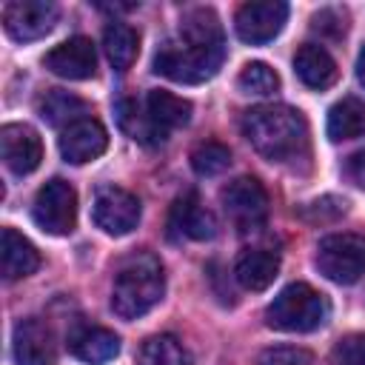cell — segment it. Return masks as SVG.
<instances>
[{
	"mask_svg": "<svg viewBox=\"0 0 365 365\" xmlns=\"http://www.w3.org/2000/svg\"><path fill=\"white\" fill-rule=\"evenodd\" d=\"M225 60V34L208 6L188 9L180 20V40H165L154 51V71L185 86L211 80Z\"/></svg>",
	"mask_w": 365,
	"mask_h": 365,
	"instance_id": "6da1fadb",
	"label": "cell"
},
{
	"mask_svg": "<svg viewBox=\"0 0 365 365\" xmlns=\"http://www.w3.org/2000/svg\"><path fill=\"white\" fill-rule=\"evenodd\" d=\"M242 134L268 163H297L308 157V123L302 111L291 106L268 103L245 111Z\"/></svg>",
	"mask_w": 365,
	"mask_h": 365,
	"instance_id": "7a4b0ae2",
	"label": "cell"
},
{
	"mask_svg": "<svg viewBox=\"0 0 365 365\" xmlns=\"http://www.w3.org/2000/svg\"><path fill=\"white\" fill-rule=\"evenodd\" d=\"M165 294V274L163 262L151 251L128 254L117 271L111 285V308L123 319H137L148 314Z\"/></svg>",
	"mask_w": 365,
	"mask_h": 365,
	"instance_id": "3957f363",
	"label": "cell"
},
{
	"mask_svg": "<svg viewBox=\"0 0 365 365\" xmlns=\"http://www.w3.org/2000/svg\"><path fill=\"white\" fill-rule=\"evenodd\" d=\"M328 314H331V305H328L325 294H319L308 282H291L265 308V322L274 331L308 334V331H317L319 325H325Z\"/></svg>",
	"mask_w": 365,
	"mask_h": 365,
	"instance_id": "277c9868",
	"label": "cell"
},
{
	"mask_svg": "<svg viewBox=\"0 0 365 365\" xmlns=\"http://www.w3.org/2000/svg\"><path fill=\"white\" fill-rule=\"evenodd\" d=\"M314 262L325 279L336 285H351L365 274V237L362 234H331L319 240Z\"/></svg>",
	"mask_w": 365,
	"mask_h": 365,
	"instance_id": "5b68a950",
	"label": "cell"
},
{
	"mask_svg": "<svg viewBox=\"0 0 365 365\" xmlns=\"http://www.w3.org/2000/svg\"><path fill=\"white\" fill-rule=\"evenodd\" d=\"M225 217L240 234L259 231L268 220V191L257 177H237L220 191Z\"/></svg>",
	"mask_w": 365,
	"mask_h": 365,
	"instance_id": "8992f818",
	"label": "cell"
},
{
	"mask_svg": "<svg viewBox=\"0 0 365 365\" xmlns=\"http://www.w3.org/2000/svg\"><path fill=\"white\" fill-rule=\"evenodd\" d=\"M31 217L34 222L51 234V237H66L74 231L77 225V191L54 177L46 185H40V191L34 194V205H31Z\"/></svg>",
	"mask_w": 365,
	"mask_h": 365,
	"instance_id": "52a82bcc",
	"label": "cell"
},
{
	"mask_svg": "<svg viewBox=\"0 0 365 365\" xmlns=\"http://www.w3.org/2000/svg\"><path fill=\"white\" fill-rule=\"evenodd\" d=\"M91 217L100 231L111 237H125L140 222V200L120 185H103L94 194Z\"/></svg>",
	"mask_w": 365,
	"mask_h": 365,
	"instance_id": "ba28073f",
	"label": "cell"
},
{
	"mask_svg": "<svg viewBox=\"0 0 365 365\" xmlns=\"http://www.w3.org/2000/svg\"><path fill=\"white\" fill-rule=\"evenodd\" d=\"M60 17V9L51 0H11L3 9V29L11 40L29 43L46 37Z\"/></svg>",
	"mask_w": 365,
	"mask_h": 365,
	"instance_id": "9c48e42d",
	"label": "cell"
},
{
	"mask_svg": "<svg viewBox=\"0 0 365 365\" xmlns=\"http://www.w3.org/2000/svg\"><path fill=\"white\" fill-rule=\"evenodd\" d=\"M285 20H288V6L282 0H257L240 6L234 17V29L242 43L262 46L282 31Z\"/></svg>",
	"mask_w": 365,
	"mask_h": 365,
	"instance_id": "30bf717a",
	"label": "cell"
},
{
	"mask_svg": "<svg viewBox=\"0 0 365 365\" xmlns=\"http://www.w3.org/2000/svg\"><path fill=\"white\" fill-rule=\"evenodd\" d=\"M11 354L17 365H54L57 342L51 328L37 317L20 319L11 334Z\"/></svg>",
	"mask_w": 365,
	"mask_h": 365,
	"instance_id": "8fae6325",
	"label": "cell"
},
{
	"mask_svg": "<svg viewBox=\"0 0 365 365\" xmlns=\"http://www.w3.org/2000/svg\"><path fill=\"white\" fill-rule=\"evenodd\" d=\"M0 151H3L6 168L17 177L31 174L43 160L40 134L26 123H9L0 128Z\"/></svg>",
	"mask_w": 365,
	"mask_h": 365,
	"instance_id": "7c38bea8",
	"label": "cell"
},
{
	"mask_svg": "<svg viewBox=\"0 0 365 365\" xmlns=\"http://www.w3.org/2000/svg\"><path fill=\"white\" fill-rule=\"evenodd\" d=\"M43 66L57 74V77H66V80H88L94 77L97 71V51H94V43L83 34L77 37H68L63 40L60 46H54L46 57H43Z\"/></svg>",
	"mask_w": 365,
	"mask_h": 365,
	"instance_id": "4fadbf2b",
	"label": "cell"
},
{
	"mask_svg": "<svg viewBox=\"0 0 365 365\" xmlns=\"http://www.w3.org/2000/svg\"><path fill=\"white\" fill-rule=\"evenodd\" d=\"M57 148H60L66 163L83 165V163L97 160L108 148V134H106L100 120L86 117V120H77V123H71L68 128L60 131Z\"/></svg>",
	"mask_w": 365,
	"mask_h": 365,
	"instance_id": "5bb4252c",
	"label": "cell"
},
{
	"mask_svg": "<svg viewBox=\"0 0 365 365\" xmlns=\"http://www.w3.org/2000/svg\"><path fill=\"white\" fill-rule=\"evenodd\" d=\"M168 228L174 237H188V240H211L217 234V220L214 214L200 202L194 191L182 194L174 200L171 214H168Z\"/></svg>",
	"mask_w": 365,
	"mask_h": 365,
	"instance_id": "9a60e30c",
	"label": "cell"
},
{
	"mask_svg": "<svg viewBox=\"0 0 365 365\" xmlns=\"http://www.w3.org/2000/svg\"><path fill=\"white\" fill-rule=\"evenodd\" d=\"M68 351L88 362V365H106L120 354V336L103 325H77L68 331Z\"/></svg>",
	"mask_w": 365,
	"mask_h": 365,
	"instance_id": "2e32d148",
	"label": "cell"
},
{
	"mask_svg": "<svg viewBox=\"0 0 365 365\" xmlns=\"http://www.w3.org/2000/svg\"><path fill=\"white\" fill-rule=\"evenodd\" d=\"M279 274V254L268 248H245L234 262V279L245 291H265Z\"/></svg>",
	"mask_w": 365,
	"mask_h": 365,
	"instance_id": "e0dca14e",
	"label": "cell"
},
{
	"mask_svg": "<svg viewBox=\"0 0 365 365\" xmlns=\"http://www.w3.org/2000/svg\"><path fill=\"white\" fill-rule=\"evenodd\" d=\"M294 71H297V77L308 88H317V91L331 88L336 83V74H339L334 57L322 46H317V43H305V46L297 48V54H294Z\"/></svg>",
	"mask_w": 365,
	"mask_h": 365,
	"instance_id": "ac0fdd59",
	"label": "cell"
},
{
	"mask_svg": "<svg viewBox=\"0 0 365 365\" xmlns=\"http://www.w3.org/2000/svg\"><path fill=\"white\" fill-rule=\"evenodd\" d=\"M0 262H3V277L23 279L40 268V254L37 248L14 228H3V248H0Z\"/></svg>",
	"mask_w": 365,
	"mask_h": 365,
	"instance_id": "d6986e66",
	"label": "cell"
},
{
	"mask_svg": "<svg viewBox=\"0 0 365 365\" xmlns=\"http://www.w3.org/2000/svg\"><path fill=\"white\" fill-rule=\"evenodd\" d=\"M143 108L151 117V123L157 128H163L165 134L191 120V103L177 97V94H171V91H165V88H151L145 94V100H143Z\"/></svg>",
	"mask_w": 365,
	"mask_h": 365,
	"instance_id": "ffe728a7",
	"label": "cell"
},
{
	"mask_svg": "<svg viewBox=\"0 0 365 365\" xmlns=\"http://www.w3.org/2000/svg\"><path fill=\"white\" fill-rule=\"evenodd\" d=\"M37 108H40V117L54 128H68L71 123L88 117V103L71 91H63V88H48L40 97Z\"/></svg>",
	"mask_w": 365,
	"mask_h": 365,
	"instance_id": "44dd1931",
	"label": "cell"
},
{
	"mask_svg": "<svg viewBox=\"0 0 365 365\" xmlns=\"http://www.w3.org/2000/svg\"><path fill=\"white\" fill-rule=\"evenodd\" d=\"M103 51H106V57H108V63H111L114 71H128L131 63L137 60L140 37H137V31L128 23L111 20L103 29Z\"/></svg>",
	"mask_w": 365,
	"mask_h": 365,
	"instance_id": "7402d4cb",
	"label": "cell"
},
{
	"mask_svg": "<svg viewBox=\"0 0 365 365\" xmlns=\"http://www.w3.org/2000/svg\"><path fill=\"white\" fill-rule=\"evenodd\" d=\"M365 134V103L356 97H342L328 111V137L334 143L354 140Z\"/></svg>",
	"mask_w": 365,
	"mask_h": 365,
	"instance_id": "603a6c76",
	"label": "cell"
},
{
	"mask_svg": "<svg viewBox=\"0 0 365 365\" xmlns=\"http://www.w3.org/2000/svg\"><path fill=\"white\" fill-rule=\"evenodd\" d=\"M137 365H191V354L185 351V345L177 336L157 334L140 345Z\"/></svg>",
	"mask_w": 365,
	"mask_h": 365,
	"instance_id": "cb8c5ba5",
	"label": "cell"
},
{
	"mask_svg": "<svg viewBox=\"0 0 365 365\" xmlns=\"http://www.w3.org/2000/svg\"><path fill=\"white\" fill-rule=\"evenodd\" d=\"M117 114H120V125H123V131H125L131 140L143 143V145H160V143L168 137L163 128H157V125L151 123V117L145 114V108H140V106L131 103V100L120 103Z\"/></svg>",
	"mask_w": 365,
	"mask_h": 365,
	"instance_id": "d4e9b609",
	"label": "cell"
},
{
	"mask_svg": "<svg viewBox=\"0 0 365 365\" xmlns=\"http://www.w3.org/2000/svg\"><path fill=\"white\" fill-rule=\"evenodd\" d=\"M237 86H240V91H245V94L268 97V94H274V91L279 88V74H277L268 63L254 60V63H245V66H242V71H240V77H237Z\"/></svg>",
	"mask_w": 365,
	"mask_h": 365,
	"instance_id": "484cf974",
	"label": "cell"
},
{
	"mask_svg": "<svg viewBox=\"0 0 365 365\" xmlns=\"http://www.w3.org/2000/svg\"><path fill=\"white\" fill-rule=\"evenodd\" d=\"M228 165H231V151H228V145H222V143H217V140L200 143V145L191 151V168H194L200 177H217V174H222Z\"/></svg>",
	"mask_w": 365,
	"mask_h": 365,
	"instance_id": "4316f807",
	"label": "cell"
},
{
	"mask_svg": "<svg viewBox=\"0 0 365 365\" xmlns=\"http://www.w3.org/2000/svg\"><path fill=\"white\" fill-rule=\"evenodd\" d=\"M331 365H365V334H348L331 348Z\"/></svg>",
	"mask_w": 365,
	"mask_h": 365,
	"instance_id": "83f0119b",
	"label": "cell"
},
{
	"mask_svg": "<svg viewBox=\"0 0 365 365\" xmlns=\"http://www.w3.org/2000/svg\"><path fill=\"white\" fill-rule=\"evenodd\" d=\"M259 365H314V356L305 348L279 345V348H265L259 354Z\"/></svg>",
	"mask_w": 365,
	"mask_h": 365,
	"instance_id": "f1b7e54d",
	"label": "cell"
},
{
	"mask_svg": "<svg viewBox=\"0 0 365 365\" xmlns=\"http://www.w3.org/2000/svg\"><path fill=\"white\" fill-rule=\"evenodd\" d=\"M314 31L319 34H331V37H342L345 34V14H339L336 9H322L314 14V23H311Z\"/></svg>",
	"mask_w": 365,
	"mask_h": 365,
	"instance_id": "f546056e",
	"label": "cell"
},
{
	"mask_svg": "<svg viewBox=\"0 0 365 365\" xmlns=\"http://www.w3.org/2000/svg\"><path fill=\"white\" fill-rule=\"evenodd\" d=\"M336 202V197H322V200H317V202H311V205H305V211H302V217H308V220H319V222H328V220H336L339 214H345V211H328V205H334Z\"/></svg>",
	"mask_w": 365,
	"mask_h": 365,
	"instance_id": "4dcf8cb0",
	"label": "cell"
},
{
	"mask_svg": "<svg viewBox=\"0 0 365 365\" xmlns=\"http://www.w3.org/2000/svg\"><path fill=\"white\" fill-rule=\"evenodd\" d=\"M345 177H348L354 185L365 188V148H362V151H354V154L345 160Z\"/></svg>",
	"mask_w": 365,
	"mask_h": 365,
	"instance_id": "1f68e13d",
	"label": "cell"
},
{
	"mask_svg": "<svg viewBox=\"0 0 365 365\" xmlns=\"http://www.w3.org/2000/svg\"><path fill=\"white\" fill-rule=\"evenodd\" d=\"M356 80H359V86L365 88V46H362V51H359V57H356Z\"/></svg>",
	"mask_w": 365,
	"mask_h": 365,
	"instance_id": "d6a6232c",
	"label": "cell"
}]
</instances>
